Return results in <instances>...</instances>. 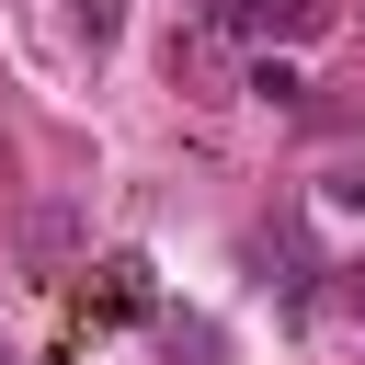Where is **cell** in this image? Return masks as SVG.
<instances>
[{
    "instance_id": "obj_1",
    "label": "cell",
    "mask_w": 365,
    "mask_h": 365,
    "mask_svg": "<svg viewBox=\"0 0 365 365\" xmlns=\"http://www.w3.org/2000/svg\"><path fill=\"white\" fill-rule=\"evenodd\" d=\"M148 297H160V285H148L137 251H114V262L91 274V319H148Z\"/></svg>"
},
{
    "instance_id": "obj_4",
    "label": "cell",
    "mask_w": 365,
    "mask_h": 365,
    "mask_svg": "<svg viewBox=\"0 0 365 365\" xmlns=\"http://www.w3.org/2000/svg\"><path fill=\"white\" fill-rule=\"evenodd\" d=\"M68 23H80V46H114L125 34V0H68Z\"/></svg>"
},
{
    "instance_id": "obj_5",
    "label": "cell",
    "mask_w": 365,
    "mask_h": 365,
    "mask_svg": "<svg viewBox=\"0 0 365 365\" xmlns=\"http://www.w3.org/2000/svg\"><path fill=\"white\" fill-rule=\"evenodd\" d=\"M240 91H251V103H297V68H285V57H262V68L240 80Z\"/></svg>"
},
{
    "instance_id": "obj_2",
    "label": "cell",
    "mask_w": 365,
    "mask_h": 365,
    "mask_svg": "<svg viewBox=\"0 0 365 365\" xmlns=\"http://www.w3.org/2000/svg\"><path fill=\"white\" fill-rule=\"evenodd\" d=\"M274 11H285V0H205V11H194V34L240 46V34H274Z\"/></svg>"
},
{
    "instance_id": "obj_6",
    "label": "cell",
    "mask_w": 365,
    "mask_h": 365,
    "mask_svg": "<svg viewBox=\"0 0 365 365\" xmlns=\"http://www.w3.org/2000/svg\"><path fill=\"white\" fill-rule=\"evenodd\" d=\"M0 365H11V342H0Z\"/></svg>"
},
{
    "instance_id": "obj_3",
    "label": "cell",
    "mask_w": 365,
    "mask_h": 365,
    "mask_svg": "<svg viewBox=\"0 0 365 365\" xmlns=\"http://www.w3.org/2000/svg\"><path fill=\"white\" fill-rule=\"evenodd\" d=\"M23 251H34V262H68V251H80V205H34Z\"/></svg>"
}]
</instances>
